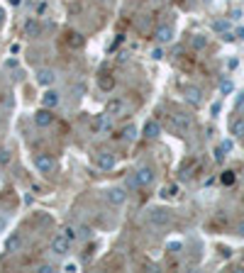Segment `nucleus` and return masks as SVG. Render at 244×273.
<instances>
[{
    "instance_id": "obj_36",
    "label": "nucleus",
    "mask_w": 244,
    "mask_h": 273,
    "mask_svg": "<svg viewBox=\"0 0 244 273\" xmlns=\"http://www.w3.org/2000/svg\"><path fill=\"white\" fill-rule=\"evenodd\" d=\"M66 271H69V273H76V271H78V266H76V263H69V266H66Z\"/></svg>"
},
{
    "instance_id": "obj_7",
    "label": "nucleus",
    "mask_w": 244,
    "mask_h": 273,
    "mask_svg": "<svg viewBox=\"0 0 244 273\" xmlns=\"http://www.w3.org/2000/svg\"><path fill=\"white\" fill-rule=\"evenodd\" d=\"M95 164H98V168H100V171H113V168H115V164H117V159H115V154H113V151H98Z\"/></svg>"
},
{
    "instance_id": "obj_25",
    "label": "nucleus",
    "mask_w": 244,
    "mask_h": 273,
    "mask_svg": "<svg viewBox=\"0 0 244 273\" xmlns=\"http://www.w3.org/2000/svg\"><path fill=\"white\" fill-rule=\"evenodd\" d=\"M234 178H237V176H234V171H225V173L220 176L222 185H232V183H234Z\"/></svg>"
},
{
    "instance_id": "obj_1",
    "label": "nucleus",
    "mask_w": 244,
    "mask_h": 273,
    "mask_svg": "<svg viewBox=\"0 0 244 273\" xmlns=\"http://www.w3.org/2000/svg\"><path fill=\"white\" fill-rule=\"evenodd\" d=\"M171 222H173L171 210H164V207L149 210V224H154V227H166V224H171Z\"/></svg>"
},
{
    "instance_id": "obj_27",
    "label": "nucleus",
    "mask_w": 244,
    "mask_h": 273,
    "mask_svg": "<svg viewBox=\"0 0 244 273\" xmlns=\"http://www.w3.org/2000/svg\"><path fill=\"white\" fill-rule=\"evenodd\" d=\"M10 149H0V166H8L10 164Z\"/></svg>"
},
{
    "instance_id": "obj_37",
    "label": "nucleus",
    "mask_w": 244,
    "mask_h": 273,
    "mask_svg": "<svg viewBox=\"0 0 244 273\" xmlns=\"http://www.w3.org/2000/svg\"><path fill=\"white\" fill-rule=\"evenodd\" d=\"M237 37H239V39H244V27H242V30L237 32Z\"/></svg>"
},
{
    "instance_id": "obj_29",
    "label": "nucleus",
    "mask_w": 244,
    "mask_h": 273,
    "mask_svg": "<svg viewBox=\"0 0 244 273\" xmlns=\"http://www.w3.org/2000/svg\"><path fill=\"white\" fill-rule=\"evenodd\" d=\"M64 237H66L69 241H76V237H78V232H76V227H66V229H64Z\"/></svg>"
},
{
    "instance_id": "obj_6",
    "label": "nucleus",
    "mask_w": 244,
    "mask_h": 273,
    "mask_svg": "<svg viewBox=\"0 0 244 273\" xmlns=\"http://www.w3.org/2000/svg\"><path fill=\"white\" fill-rule=\"evenodd\" d=\"M154 39H156V44H159V47L171 44V42H173V27H171V25H161V27H156Z\"/></svg>"
},
{
    "instance_id": "obj_41",
    "label": "nucleus",
    "mask_w": 244,
    "mask_h": 273,
    "mask_svg": "<svg viewBox=\"0 0 244 273\" xmlns=\"http://www.w3.org/2000/svg\"><path fill=\"white\" fill-rule=\"evenodd\" d=\"M103 3H108V0H103Z\"/></svg>"
},
{
    "instance_id": "obj_5",
    "label": "nucleus",
    "mask_w": 244,
    "mask_h": 273,
    "mask_svg": "<svg viewBox=\"0 0 244 273\" xmlns=\"http://www.w3.org/2000/svg\"><path fill=\"white\" fill-rule=\"evenodd\" d=\"M183 98H186V103L188 105H193V108H200L203 105V91L198 88V86H183Z\"/></svg>"
},
{
    "instance_id": "obj_16",
    "label": "nucleus",
    "mask_w": 244,
    "mask_h": 273,
    "mask_svg": "<svg viewBox=\"0 0 244 273\" xmlns=\"http://www.w3.org/2000/svg\"><path fill=\"white\" fill-rule=\"evenodd\" d=\"M105 112H110L113 117H120V115L125 112V100H122V98H113V100H108Z\"/></svg>"
},
{
    "instance_id": "obj_20",
    "label": "nucleus",
    "mask_w": 244,
    "mask_h": 273,
    "mask_svg": "<svg viewBox=\"0 0 244 273\" xmlns=\"http://www.w3.org/2000/svg\"><path fill=\"white\" fill-rule=\"evenodd\" d=\"M190 47L198 49V52L205 49V47H207V37H205V35H193V37H190Z\"/></svg>"
},
{
    "instance_id": "obj_21",
    "label": "nucleus",
    "mask_w": 244,
    "mask_h": 273,
    "mask_svg": "<svg viewBox=\"0 0 244 273\" xmlns=\"http://www.w3.org/2000/svg\"><path fill=\"white\" fill-rule=\"evenodd\" d=\"M125 188H127V190H139V188H142V185H139L137 173H130V176L125 178Z\"/></svg>"
},
{
    "instance_id": "obj_35",
    "label": "nucleus",
    "mask_w": 244,
    "mask_h": 273,
    "mask_svg": "<svg viewBox=\"0 0 244 273\" xmlns=\"http://www.w3.org/2000/svg\"><path fill=\"white\" fill-rule=\"evenodd\" d=\"M237 234H239V237H244V219L237 224Z\"/></svg>"
},
{
    "instance_id": "obj_10",
    "label": "nucleus",
    "mask_w": 244,
    "mask_h": 273,
    "mask_svg": "<svg viewBox=\"0 0 244 273\" xmlns=\"http://www.w3.org/2000/svg\"><path fill=\"white\" fill-rule=\"evenodd\" d=\"M134 173H137V178H139V185H142V188H149V185L154 183V178H156V173H154V168H151V166H139Z\"/></svg>"
},
{
    "instance_id": "obj_18",
    "label": "nucleus",
    "mask_w": 244,
    "mask_h": 273,
    "mask_svg": "<svg viewBox=\"0 0 244 273\" xmlns=\"http://www.w3.org/2000/svg\"><path fill=\"white\" fill-rule=\"evenodd\" d=\"M66 44H69L71 49H81V47L86 44V39H83V35H81V32H71V35L66 37Z\"/></svg>"
},
{
    "instance_id": "obj_38",
    "label": "nucleus",
    "mask_w": 244,
    "mask_h": 273,
    "mask_svg": "<svg viewBox=\"0 0 244 273\" xmlns=\"http://www.w3.org/2000/svg\"><path fill=\"white\" fill-rule=\"evenodd\" d=\"M0 229H5V219L3 217H0Z\"/></svg>"
},
{
    "instance_id": "obj_22",
    "label": "nucleus",
    "mask_w": 244,
    "mask_h": 273,
    "mask_svg": "<svg viewBox=\"0 0 244 273\" xmlns=\"http://www.w3.org/2000/svg\"><path fill=\"white\" fill-rule=\"evenodd\" d=\"M122 139H125V142H134V139H137V127H134V125H127V127L122 129Z\"/></svg>"
},
{
    "instance_id": "obj_8",
    "label": "nucleus",
    "mask_w": 244,
    "mask_h": 273,
    "mask_svg": "<svg viewBox=\"0 0 244 273\" xmlns=\"http://www.w3.org/2000/svg\"><path fill=\"white\" fill-rule=\"evenodd\" d=\"M35 166H37L39 173H47V176L56 168V164H54V159H52L49 154H37V156H35Z\"/></svg>"
},
{
    "instance_id": "obj_28",
    "label": "nucleus",
    "mask_w": 244,
    "mask_h": 273,
    "mask_svg": "<svg viewBox=\"0 0 244 273\" xmlns=\"http://www.w3.org/2000/svg\"><path fill=\"white\" fill-rule=\"evenodd\" d=\"M232 91H234V83H232V81H222V83H220V93H222V95H227V93H232Z\"/></svg>"
},
{
    "instance_id": "obj_13",
    "label": "nucleus",
    "mask_w": 244,
    "mask_h": 273,
    "mask_svg": "<svg viewBox=\"0 0 244 273\" xmlns=\"http://www.w3.org/2000/svg\"><path fill=\"white\" fill-rule=\"evenodd\" d=\"M144 137H147V139H159V137H161V122L154 120V117L147 120V122H144Z\"/></svg>"
},
{
    "instance_id": "obj_23",
    "label": "nucleus",
    "mask_w": 244,
    "mask_h": 273,
    "mask_svg": "<svg viewBox=\"0 0 244 273\" xmlns=\"http://www.w3.org/2000/svg\"><path fill=\"white\" fill-rule=\"evenodd\" d=\"M100 88H103V91H113V88H115V78H113V76H103V78H100Z\"/></svg>"
},
{
    "instance_id": "obj_30",
    "label": "nucleus",
    "mask_w": 244,
    "mask_h": 273,
    "mask_svg": "<svg viewBox=\"0 0 244 273\" xmlns=\"http://www.w3.org/2000/svg\"><path fill=\"white\" fill-rule=\"evenodd\" d=\"M149 22H151V18H149V15H144V18H142V20H139V22H137V27H139V30H142V32H144V30H147V27H149Z\"/></svg>"
},
{
    "instance_id": "obj_34",
    "label": "nucleus",
    "mask_w": 244,
    "mask_h": 273,
    "mask_svg": "<svg viewBox=\"0 0 244 273\" xmlns=\"http://www.w3.org/2000/svg\"><path fill=\"white\" fill-rule=\"evenodd\" d=\"M52 271H54V268H52V266H47V263L37 268V273H52Z\"/></svg>"
},
{
    "instance_id": "obj_12",
    "label": "nucleus",
    "mask_w": 244,
    "mask_h": 273,
    "mask_svg": "<svg viewBox=\"0 0 244 273\" xmlns=\"http://www.w3.org/2000/svg\"><path fill=\"white\" fill-rule=\"evenodd\" d=\"M52 122H54V112H52V108H42V110L35 112V125H37V127H49Z\"/></svg>"
},
{
    "instance_id": "obj_39",
    "label": "nucleus",
    "mask_w": 244,
    "mask_h": 273,
    "mask_svg": "<svg viewBox=\"0 0 244 273\" xmlns=\"http://www.w3.org/2000/svg\"><path fill=\"white\" fill-rule=\"evenodd\" d=\"M10 5H20V0H10Z\"/></svg>"
},
{
    "instance_id": "obj_42",
    "label": "nucleus",
    "mask_w": 244,
    "mask_h": 273,
    "mask_svg": "<svg viewBox=\"0 0 244 273\" xmlns=\"http://www.w3.org/2000/svg\"><path fill=\"white\" fill-rule=\"evenodd\" d=\"M242 261H244V256H242Z\"/></svg>"
},
{
    "instance_id": "obj_14",
    "label": "nucleus",
    "mask_w": 244,
    "mask_h": 273,
    "mask_svg": "<svg viewBox=\"0 0 244 273\" xmlns=\"http://www.w3.org/2000/svg\"><path fill=\"white\" fill-rule=\"evenodd\" d=\"M22 249V234L20 232H13L10 237H8V241H5V251L8 254H18Z\"/></svg>"
},
{
    "instance_id": "obj_11",
    "label": "nucleus",
    "mask_w": 244,
    "mask_h": 273,
    "mask_svg": "<svg viewBox=\"0 0 244 273\" xmlns=\"http://www.w3.org/2000/svg\"><path fill=\"white\" fill-rule=\"evenodd\" d=\"M54 81H56V71H54V69H39V71H37V83H39V86L52 88Z\"/></svg>"
},
{
    "instance_id": "obj_19",
    "label": "nucleus",
    "mask_w": 244,
    "mask_h": 273,
    "mask_svg": "<svg viewBox=\"0 0 244 273\" xmlns=\"http://www.w3.org/2000/svg\"><path fill=\"white\" fill-rule=\"evenodd\" d=\"M229 132H232L237 139H244V117H237V120H232V125H229Z\"/></svg>"
},
{
    "instance_id": "obj_4",
    "label": "nucleus",
    "mask_w": 244,
    "mask_h": 273,
    "mask_svg": "<svg viewBox=\"0 0 244 273\" xmlns=\"http://www.w3.org/2000/svg\"><path fill=\"white\" fill-rule=\"evenodd\" d=\"M171 127H173L178 134H186V132L193 127V117H190V115H183V112H176V115H171Z\"/></svg>"
},
{
    "instance_id": "obj_3",
    "label": "nucleus",
    "mask_w": 244,
    "mask_h": 273,
    "mask_svg": "<svg viewBox=\"0 0 244 273\" xmlns=\"http://www.w3.org/2000/svg\"><path fill=\"white\" fill-rule=\"evenodd\" d=\"M91 127H93V132H98V134H108V132L113 129V115H110V112L95 115L93 122H91Z\"/></svg>"
},
{
    "instance_id": "obj_32",
    "label": "nucleus",
    "mask_w": 244,
    "mask_h": 273,
    "mask_svg": "<svg viewBox=\"0 0 244 273\" xmlns=\"http://www.w3.org/2000/svg\"><path fill=\"white\" fill-rule=\"evenodd\" d=\"M222 159H225V149H222V146H217V151H215V161L220 164Z\"/></svg>"
},
{
    "instance_id": "obj_24",
    "label": "nucleus",
    "mask_w": 244,
    "mask_h": 273,
    "mask_svg": "<svg viewBox=\"0 0 244 273\" xmlns=\"http://www.w3.org/2000/svg\"><path fill=\"white\" fill-rule=\"evenodd\" d=\"M212 30H217V32H227V30H229V20H215V22H212Z\"/></svg>"
},
{
    "instance_id": "obj_31",
    "label": "nucleus",
    "mask_w": 244,
    "mask_h": 273,
    "mask_svg": "<svg viewBox=\"0 0 244 273\" xmlns=\"http://www.w3.org/2000/svg\"><path fill=\"white\" fill-rule=\"evenodd\" d=\"M234 108H237V110H239V112H242V110H244V91H242V93H239V95H237V103H234Z\"/></svg>"
},
{
    "instance_id": "obj_2",
    "label": "nucleus",
    "mask_w": 244,
    "mask_h": 273,
    "mask_svg": "<svg viewBox=\"0 0 244 273\" xmlns=\"http://www.w3.org/2000/svg\"><path fill=\"white\" fill-rule=\"evenodd\" d=\"M127 188H108L105 190V200H108V205H113V207H120V205H125L127 202Z\"/></svg>"
},
{
    "instance_id": "obj_33",
    "label": "nucleus",
    "mask_w": 244,
    "mask_h": 273,
    "mask_svg": "<svg viewBox=\"0 0 244 273\" xmlns=\"http://www.w3.org/2000/svg\"><path fill=\"white\" fill-rule=\"evenodd\" d=\"M220 146H222L225 151H232V139H225V142H222Z\"/></svg>"
},
{
    "instance_id": "obj_40",
    "label": "nucleus",
    "mask_w": 244,
    "mask_h": 273,
    "mask_svg": "<svg viewBox=\"0 0 244 273\" xmlns=\"http://www.w3.org/2000/svg\"><path fill=\"white\" fill-rule=\"evenodd\" d=\"M3 15H5V13H3V10H0V22H3Z\"/></svg>"
},
{
    "instance_id": "obj_17",
    "label": "nucleus",
    "mask_w": 244,
    "mask_h": 273,
    "mask_svg": "<svg viewBox=\"0 0 244 273\" xmlns=\"http://www.w3.org/2000/svg\"><path fill=\"white\" fill-rule=\"evenodd\" d=\"M56 105H59V93L49 88V91L42 95V108H52V110H54Z\"/></svg>"
},
{
    "instance_id": "obj_26",
    "label": "nucleus",
    "mask_w": 244,
    "mask_h": 273,
    "mask_svg": "<svg viewBox=\"0 0 244 273\" xmlns=\"http://www.w3.org/2000/svg\"><path fill=\"white\" fill-rule=\"evenodd\" d=\"M176 193H178V185H176V183H171V185H166V188L161 190V198H173Z\"/></svg>"
},
{
    "instance_id": "obj_15",
    "label": "nucleus",
    "mask_w": 244,
    "mask_h": 273,
    "mask_svg": "<svg viewBox=\"0 0 244 273\" xmlns=\"http://www.w3.org/2000/svg\"><path fill=\"white\" fill-rule=\"evenodd\" d=\"M39 35H42V25H39V20L30 18V20L25 22V37H30V39H37Z\"/></svg>"
},
{
    "instance_id": "obj_9",
    "label": "nucleus",
    "mask_w": 244,
    "mask_h": 273,
    "mask_svg": "<svg viewBox=\"0 0 244 273\" xmlns=\"http://www.w3.org/2000/svg\"><path fill=\"white\" fill-rule=\"evenodd\" d=\"M69 246H71V241H69L64 234L54 237V239H52V244H49V249H52V254H54V256H66V254H69Z\"/></svg>"
}]
</instances>
